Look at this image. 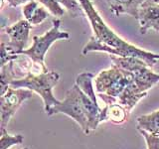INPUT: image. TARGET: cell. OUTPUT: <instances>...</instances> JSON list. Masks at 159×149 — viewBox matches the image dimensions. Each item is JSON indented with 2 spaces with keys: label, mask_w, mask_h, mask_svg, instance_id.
<instances>
[{
  "label": "cell",
  "mask_w": 159,
  "mask_h": 149,
  "mask_svg": "<svg viewBox=\"0 0 159 149\" xmlns=\"http://www.w3.org/2000/svg\"><path fill=\"white\" fill-rule=\"evenodd\" d=\"M78 1L89 19L94 35L84 45L82 51L83 55H88L91 52H103L117 57L138 58L145 62L150 68L159 62V54L143 50L119 37L101 17L92 0Z\"/></svg>",
  "instance_id": "cell-1"
},
{
  "label": "cell",
  "mask_w": 159,
  "mask_h": 149,
  "mask_svg": "<svg viewBox=\"0 0 159 149\" xmlns=\"http://www.w3.org/2000/svg\"><path fill=\"white\" fill-rule=\"evenodd\" d=\"M94 88L97 93H102L116 98L127 109L128 112L138 102L147 96V93H139L130 72L112 64L108 69L102 70L94 78Z\"/></svg>",
  "instance_id": "cell-2"
},
{
  "label": "cell",
  "mask_w": 159,
  "mask_h": 149,
  "mask_svg": "<svg viewBox=\"0 0 159 149\" xmlns=\"http://www.w3.org/2000/svg\"><path fill=\"white\" fill-rule=\"evenodd\" d=\"M60 74L54 71L38 74H30L23 79L12 81L9 84V87L14 88H27L36 93L43 99L45 112L48 114L60 102L53 94V88L58 84Z\"/></svg>",
  "instance_id": "cell-3"
},
{
  "label": "cell",
  "mask_w": 159,
  "mask_h": 149,
  "mask_svg": "<svg viewBox=\"0 0 159 149\" xmlns=\"http://www.w3.org/2000/svg\"><path fill=\"white\" fill-rule=\"evenodd\" d=\"M108 56L111 59L112 64L132 74L139 93H147L148 89L159 83V74L154 73L152 70L149 69L150 67L142 60L133 57L123 58L113 55H108Z\"/></svg>",
  "instance_id": "cell-4"
},
{
  "label": "cell",
  "mask_w": 159,
  "mask_h": 149,
  "mask_svg": "<svg viewBox=\"0 0 159 149\" xmlns=\"http://www.w3.org/2000/svg\"><path fill=\"white\" fill-rule=\"evenodd\" d=\"M58 113L66 114L74 119L81 126L84 134L88 135L91 133L89 129V120L84 104V92L78 87V84H74L72 88L68 91L64 101L60 102L57 106H55L50 111L48 115Z\"/></svg>",
  "instance_id": "cell-5"
},
{
  "label": "cell",
  "mask_w": 159,
  "mask_h": 149,
  "mask_svg": "<svg viewBox=\"0 0 159 149\" xmlns=\"http://www.w3.org/2000/svg\"><path fill=\"white\" fill-rule=\"evenodd\" d=\"M60 26H61V20L57 18L54 19L52 28L42 36H34L32 46L25 49L20 54L30 57L35 63L45 65V56L52 44L59 40H70V34L66 31H61Z\"/></svg>",
  "instance_id": "cell-6"
},
{
  "label": "cell",
  "mask_w": 159,
  "mask_h": 149,
  "mask_svg": "<svg viewBox=\"0 0 159 149\" xmlns=\"http://www.w3.org/2000/svg\"><path fill=\"white\" fill-rule=\"evenodd\" d=\"M33 97V92L27 88H14L9 87L1 93L0 97V130L6 129V126L20 106Z\"/></svg>",
  "instance_id": "cell-7"
},
{
  "label": "cell",
  "mask_w": 159,
  "mask_h": 149,
  "mask_svg": "<svg viewBox=\"0 0 159 149\" xmlns=\"http://www.w3.org/2000/svg\"><path fill=\"white\" fill-rule=\"evenodd\" d=\"M32 25L27 20L22 19L18 22L3 28V32L7 35L8 40L6 42L2 41L8 51L13 54H20L25 50L28 43V38Z\"/></svg>",
  "instance_id": "cell-8"
},
{
  "label": "cell",
  "mask_w": 159,
  "mask_h": 149,
  "mask_svg": "<svg viewBox=\"0 0 159 149\" xmlns=\"http://www.w3.org/2000/svg\"><path fill=\"white\" fill-rule=\"evenodd\" d=\"M139 31L147 34L150 31L159 33V4L144 1L137 13Z\"/></svg>",
  "instance_id": "cell-9"
},
{
  "label": "cell",
  "mask_w": 159,
  "mask_h": 149,
  "mask_svg": "<svg viewBox=\"0 0 159 149\" xmlns=\"http://www.w3.org/2000/svg\"><path fill=\"white\" fill-rule=\"evenodd\" d=\"M145 0H104L114 16L127 14L137 18L138 10Z\"/></svg>",
  "instance_id": "cell-10"
},
{
  "label": "cell",
  "mask_w": 159,
  "mask_h": 149,
  "mask_svg": "<svg viewBox=\"0 0 159 149\" xmlns=\"http://www.w3.org/2000/svg\"><path fill=\"white\" fill-rule=\"evenodd\" d=\"M40 4L41 3L39 1L34 0V1L25 4L22 8L24 19L27 20L32 26L43 23L50 15L48 10H46V8L41 6Z\"/></svg>",
  "instance_id": "cell-11"
},
{
  "label": "cell",
  "mask_w": 159,
  "mask_h": 149,
  "mask_svg": "<svg viewBox=\"0 0 159 149\" xmlns=\"http://www.w3.org/2000/svg\"><path fill=\"white\" fill-rule=\"evenodd\" d=\"M136 121L137 129H141L151 135L159 137V108L151 113L138 116Z\"/></svg>",
  "instance_id": "cell-12"
},
{
  "label": "cell",
  "mask_w": 159,
  "mask_h": 149,
  "mask_svg": "<svg viewBox=\"0 0 159 149\" xmlns=\"http://www.w3.org/2000/svg\"><path fill=\"white\" fill-rule=\"evenodd\" d=\"M104 107H106L107 118L109 121L116 124H122L128 119L129 112L120 103L116 102L111 104H104Z\"/></svg>",
  "instance_id": "cell-13"
},
{
  "label": "cell",
  "mask_w": 159,
  "mask_h": 149,
  "mask_svg": "<svg viewBox=\"0 0 159 149\" xmlns=\"http://www.w3.org/2000/svg\"><path fill=\"white\" fill-rule=\"evenodd\" d=\"M1 132V138H0V149H9L13 145H17V144H21L24 141V137L21 134H17V135H11L9 134L6 129L0 130Z\"/></svg>",
  "instance_id": "cell-14"
},
{
  "label": "cell",
  "mask_w": 159,
  "mask_h": 149,
  "mask_svg": "<svg viewBox=\"0 0 159 149\" xmlns=\"http://www.w3.org/2000/svg\"><path fill=\"white\" fill-rule=\"evenodd\" d=\"M39 2L41 3L45 8L48 9V11L56 18L64 16L65 9L61 6V4H59L57 1H55V0H39Z\"/></svg>",
  "instance_id": "cell-15"
},
{
  "label": "cell",
  "mask_w": 159,
  "mask_h": 149,
  "mask_svg": "<svg viewBox=\"0 0 159 149\" xmlns=\"http://www.w3.org/2000/svg\"><path fill=\"white\" fill-rule=\"evenodd\" d=\"M55 1H57L59 4L63 5L71 13L73 17L80 16V13H81V11H83V8L78 0H55Z\"/></svg>",
  "instance_id": "cell-16"
},
{
  "label": "cell",
  "mask_w": 159,
  "mask_h": 149,
  "mask_svg": "<svg viewBox=\"0 0 159 149\" xmlns=\"http://www.w3.org/2000/svg\"><path fill=\"white\" fill-rule=\"evenodd\" d=\"M137 130L145 139L147 149H159V137L151 135L150 133L141 130V129H137Z\"/></svg>",
  "instance_id": "cell-17"
},
{
  "label": "cell",
  "mask_w": 159,
  "mask_h": 149,
  "mask_svg": "<svg viewBox=\"0 0 159 149\" xmlns=\"http://www.w3.org/2000/svg\"><path fill=\"white\" fill-rule=\"evenodd\" d=\"M6 1L10 7H18L20 5H25L31 1H34V0H6Z\"/></svg>",
  "instance_id": "cell-18"
},
{
  "label": "cell",
  "mask_w": 159,
  "mask_h": 149,
  "mask_svg": "<svg viewBox=\"0 0 159 149\" xmlns=\"http://www.w3.org/2000/svg\"><path fill=\"white\" fill-rule=\"evenodd\" d=\"M148 2H152V3H155V4H159V0H146Z\"/></svg>",
  "instance_id": "cell-19"
},
{
  "label": "cell",
  "mask_w": 159,
  "mask_h": 149,
  "mask_svg": "<svg viewBox=\"0 0 159 149\" xmlns=\"http://www.w3.org/2000/svg\"><path fill=\"white\" fill-rule=\"evenodd\" d=\"M18 149H29L28 147H24V148H18Z\"/></svg>",
  "instance_id": "cell-20"
}]
</instances>
